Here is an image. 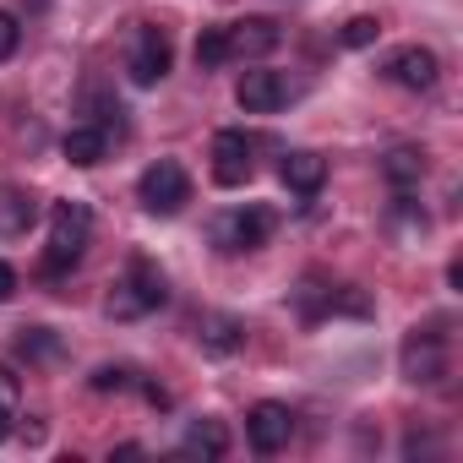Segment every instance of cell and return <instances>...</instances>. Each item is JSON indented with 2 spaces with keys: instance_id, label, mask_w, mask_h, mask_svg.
I'll return each instance as SVG.
<instances>
[{
  "instance_id": "obj_2",
  "label": "cell",
  "mask_w": 463,
  "mask_h": 463,
  "mask_svg": "<svg viewBox=\"0 0 463 463\" xmlns=\"http://www.w3.org/2000/svg\"><path fill=\"white\" fill-rule=\"evenodd\" d=\"M273 229H279V218L268 207H235V213H218L207 223V235L218 251H257V246H268Z\"/></svg>"
},
{
  "instance_id": "obj_6",
  "label": "cell",
  "mask_w": 463,
  "mask_h": 463,
  "mask_svg": "<svg viewBox=\"0 0 463 463\" xmlns=\"http://www.w3.org/2000/svg\"><path fill=\"white\" fill-rule=\"evenodd\" d=\"M235 99H241V109L246 115H279L284 104H289V77L284 71H246L241 77V88H235Z\"/></svg>"
},
{
  "instance_id": "obj_8",
  "label": "cell",
  "mask_w": 463,
  "mask_h": 463,
  "mask_svg": "<svg viewBox=\"0 0 463 463\" xmlns=\"http://www.w3.org/2000/svg\"><path fill=\"white\" fill-rule=\"evenodd\" d=\"M289 436H295V414H289V403H257V409L246 414V441H251L257 452H284Z\"/></svg>"
},
{
  "instance_id": "obj_17",
  "label": "cell",
  "mask_w": 463,
  "mask_h": 463,
  "mask_svg": "<svg viewBox=\"0 0 463 463\" xmlns=\"http://www.w3.org/2000/svg\"><path fill=\"white\" fill-rule=\"evenodd\" d=\"M17 354H23L28 365H55V360H61V338H55L50 327H23Z\"/></svg>"
},
{
  "instance_id": "obj_15",
  "label": "cell",
  "mask_w": 463,
  "mask_h": 463,
  "mask_svg": "<svg viewBox=\"0 0 463 463\" xmlns=\"http://www.w3.org/2000/svg\"><path fill=\"white\" fill-rule=\"evenodd\" d=\"M120 284H126V289H131V295H137V300H142L147 311L169 300V284H164V273H158V268H153L147 257H131V273H126Z\"/></svg>"
},
{
  "instance_id": "obj_21",
  "label": "cell",
  "mask_w": 463,
  "mask_h": 463,
  "mask_svg": "<svg viewBox=\"0 0 463 463\" xmlns=\"http://www.w3.org/2000/svg\"><path fill=\"white\" fill-rule=\"evenodd\" d=\"M88 382H93V392H126L131 387V371L126 365H99Z\"/></svg>"
},
{
  "instance_id": "obj_3",
  "label": "cell",
  "mask_w": 463,
  "mask_h": 463,
  "mask_svg": "<svg viewBox=\"0 0 463 463\" xmlns=\"http://www.w3.org/2000/svg\"><path fill=\"white\" fill-rule=\"evenodd\" d=\"M137 196H142V207H147V213L175 218V213L191 202V175H185L175 158H158V164H147V169H142Z\"/></svg>"
},
{
  "instance_id": "obj_4",
  "label": "cell",
  "mask_w": 463,
  "mask_h": 463,
  "mask_svg": "<svg viewBox=\"0 0 463 463\" xmlns=\"http://www.w3.org/2000/svg\"><path fill=\"white\" fill-rule=\"evenodd\" d=\"M251 137L246 131H218L213 137V180L223 185V191H235V185H246L251 180Z\"/></svg>"
},
{
  "instance_id": "obj_24",
  "label": "cell",
  "mask_w": 463,
  "mask_h": 463,
  "mask_svg": "<svg viewBox=\"0 0 463 463\" xmlns=\"http://www.w3.org/2000/svg\"><path fill=\"white\" fill-rule=\"evenodd\" d=\"M0 398H17V371L0 365Z\"/></svg>"
},
{
  "instance_id": "obj_16",
  "label": "cell",
  "mask_w": 463,
  "mask_h": 463,
  "mask_svg": "<svg viewBox=\"0 0 463 463\" xmlns=\"http://www.w3.org/2000/svg\"><path fill=\"white\" fill-rule=\"evenodd\" d=\"M382 175L403 191V185H420V175H425V153L420 147H392L387 158H382Z\"/></svg>"
},
{
  "instance_id": "obj_20",
  "label": "cell",
  "mask_w": 463,
  "mask_h": 463,
  "mask_svg": "<svg viewBox=\"0 0 463 463\" xmlns=\"http://www.w3.org/2000/svg\"><path fill=\"white\" fill-rule=\"evenodd\" d=\"M338 39H344V50H371V44L382 39V23H376V17H349Z\"/></svg>"
},
{
  "instance_id": "obj_10",
  "label": "cell",
  "mask_w": 463,
  "mask_h": 463,
  "mask_svg": "<svg viewBox=\"0 0 463 463\" xmlns=\"http://www.w3.org/2000/svg\"><path fill=\"white\" fill-rule=\"evenodd\" d=\"M387 77H392L398 88H409V93H425V88H436V77H441V61H436L430 50L409 44V50H398V55L387 61Z\"/></svg>"
},
{
  "instance_id": "obj_7",
  "label": "cell",
  "mask_w": 463,
  "mask_h": 463,
  "mask_svg": "<svg viewBox=\"0 0 463 463\" xmlns=\"http://www.w3.org/2000/svg\"><path fill=\"white\" fill-rule=\"evenodd\" d=\"M398 360H403L409 382H441L447 376V344H441V333H409L403 349H398Z\"/></svg>"
},
{
  "instance_id": "obj_23",
  "label": "cell",
  "mask_w": 463,
  "mask_h": 463,
  "mask_svg": "<svg viewBox=\"0 0 463 463\" xmlns=\"http://www.w3.org/2000/svg\"><path fill=\"white\" fill-rule=\"evenodd\" d=\"M12 295H17V268H12V262H0V306H6Z\"/></svg>"
},
{
  "instance_id": "obj_13",
  "label": "cell",
  "mask_w": 463,
  "mask_h": 463,
  "mask_svg": "<svg viewBox=\"0 0 463 463\" xmlns=\"http://www.w3.org/2000/svg\"><path fill=\"white\" fill-rule=\"evenodd\" d=\"M39 218V202L17 185H0V235H28Z\"/></svg>"
},
{
  "instance_id": "obj_19",
  "label": "cell",
  "mask_w": 463,
  "mask_h": 463,
  "mask_svg": "<svg viewBox=\"0 0 463 463\" xmlns=\"http://www.w3.org/2000/svg\"><path fill=\"white\" fill-rule=\"evenodd\" d=\"M235 55H229V28H202V39H196V66L202 71H218V66H229Z\"/></svg>"
},
{
  "instance_id": "obj_14",
  "label": "cell",
  "mask_w": 463,
  "mask_h": 463,
  "mask_svg": "<svg viewBox=\"0 0 463 463\" xmlns=\"http://www.w3.org/2000/svg\"><path fill=\"white\" fill-rule=\"evenodd\" d=\"M196 338H202L207 354H235V349H246V327L235 317H202L196 322Z\"/></svg>"
},
{
  "instance_id": "obj_1",
  "label": "cell",
  "mask_w": 463,
  "mask_h": 463,
  "mask_svg": "<svg viewBox=\"0 0 463 463\" xmlns=\"http://www.w3.org/2000/svg\"><path fill=\"white\" fill-rule=\"evenodd\" d=\"M88 235H93V213H88V202H55V213H50L44 273H66V268H77L82 251H88Z\"/></svg>"
},
{
  "instance_id": "obj_25",
  "label": "cell",
  "mask_w": 463,
  "mask_h": 463,
  "mask_svg": "<svg viewBox=\"0 0 463 463\" xmlns=\"http://www.w3.org/2000/svg\"><path fill=\"white\" fill-rule=\"evenodd\" d=\"M12 436V409H6V398H0V441Z\"/></svg>"
},
{
  "instance_id": "obj_12",
  "label": "cell",
  "mask_w": 463,
  "mask_h": 463,
  "mask_svg": "<svg viewBox=\"0 0 463 463\" xmlns=\"http://www.w3.org/2000/svg\"><path fill=\"white\" fill-rule=\"evenodd\" d=\"M61 153H66V164L93 169V164H104V153H109V131H104V126H71L66 142H61Z\"/></svg>"
},
{
  "instance_id": "obj_11",
  "label": "cell",
  "mask_w": 463,
  "mask_h": 463,
  "mask_svg": "<svg viewBox=\"0 0 463 463\" xmlns=\"http://www.w3.org/2000/svg\"><path fill=\"white\" fill-rule=\"evenodd\" d=\"M279 180H284L295 196H317V191L327 185V158H322V153H289V158L279 164Z\"/></svg>"
},
{
  "instance_id": "obj_5",
  "label": "cell",
  "mask_w": 463,
  "mask_h": 463,
  "mask_svg": "<svg viewBox=\"0 0 463 463\" xmlns=\"http://www.w3.org/2000/svg\"><path fill=\"white\" fill-rule=\"evenodd\" d=\"M169 61H175L169 33L142 28V33H137V50H131V61H126V77H131L137 88H153V82H164V77H169Z\"/></svg>"
},
{
  "instance_id": "obj_18",
  "label": "cell",
  "mask_w": 463,
  "mask_h": 463,
  "mask_svg": "<svg viewBox=\"0 0 463 463\" xmlns=\"http://www.w3.org/2000/svg\"><path fill=\"white\" fill-rule=\"evenodd\" d=\"M185 452H202V458H223L229 452V430L218 420H196L185 430Z\"/></svg>"
},
{
  "instance_id": "obj_9",
  "label": "cell",
  "mask_w": 463,
  "mask_h": 463,
  "mask_svg": "<svg viewBox=\"0 0 463 463\" xmlns=\"http://www.w3.org/2000/svg\"><path fill=\"white\" fill-rule=\"evenodd\" d=\"M279 23H268V17H246V23H229V55L235 61H262V55H273L279 50Z\"/></svg>"
},
{
  "instance_id": "obj_22",
  "label": "cell",
  "mask_w": 463,
  "mask_h": 463,
  "mask_svg": "<svg viewBox=\"0 0 463 463\" xmlns=\"http://www.w3.org/2000/svg\"><path fill=\"white\" fill-rule=\"evenodd\" d=\"M17 44H23V23H17L12 12H0V61H12Z\"/></svg>"
}]
</instances>
